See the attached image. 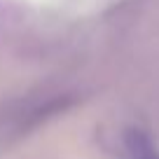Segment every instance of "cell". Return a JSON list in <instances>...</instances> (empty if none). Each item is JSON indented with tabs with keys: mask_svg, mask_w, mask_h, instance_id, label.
Instances as JSON below:
<instances>
[{
	"mask_svg": "<svg viewBox=\"0 0 159 159\" xmlns=\"http://www.w3.org/2000/svg\"><path fill=\"white\" fill-rule=\"evenodd\" d=\"M129 148H131L134 159H159V157H157V150L150 145V140L145 138L143 134H131Z\"/></svg>",
	"mask_w": 159,
	"mask_h": 159,
	"instance_id": "6da1fadb",
	"label": "cell"
}]
</instances>
